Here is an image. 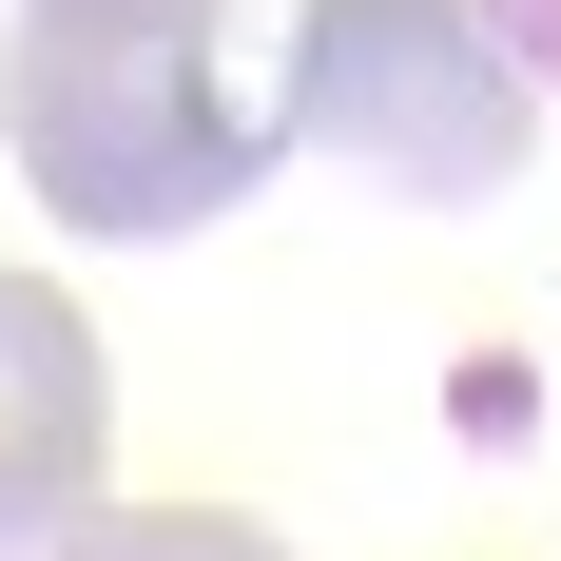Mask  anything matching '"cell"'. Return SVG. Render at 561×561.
<instances>
[{"label": "cell", "instance_id": "obj_1", "mask_svg": "<svg viewBox=\"0 0 561 561\" xmlns=\"http://www.w3.org/2000/svg\"><path fill=\"white\" fill-rule=\"evenodd\" d=\"M0 156L58 232L98 252H174L272 194L290 98L232 78V0H20L0 39Z\"/></svg>", "mask_w": 561, "mask_h": 561}, {"label": "cell", "instance_id": "obj_4", "mask_svg": "<svg viewBox=\"0 0 561 561\" xmlns=\"http://www.w3.org/2000/svg\"><path fill=\"white\" fill-rule=\"evenodd\" d=\"M78 561H290V542H272V523H232V504H116Z\"/></svg>", "mask_w": 561, "mask_h": 561}, {"label": "cell", "instance_id": "obj_2", "mask_svg": "<svg viewBox=\"0 0 561 561\" xmlns=\"http://www.w3.org/2000/svg\"><path fill=\"white\" fill-rule=\"evenodd\" d=\"M523 78L484 0H290V156L368 174L407 214H465L523 174Z\"/></svg>", "mask_w": 561, "mask_h": 561}, {"label": "cell", "instance_id": "obj_3", "mask_svg": "<svg viewBox=\"0 0 561 561\" xmlns=\"http://www.w3.org/2000/svg\"><path fill=\"white\" fill-rule=\"evenodd\" d=\"M116 484V368L39 272H0V561H78Z\"/></svg>", "mask_w": 561, "mask_h": 561}, {"label": "cell", "instance_id": "obj_5", "mask_svg": "<svg viewBox=\"0 0 561 561\" xmlns=\"http://www.w3.org/2000/svg\"><path fill=\"white\" fill-rule=\"evenodd\" d=\"M484 20H504V58H523V78L561 98V0H484Z\"/></svg>", "mask_w": 561, "mask_h": 561}]
</instances>
